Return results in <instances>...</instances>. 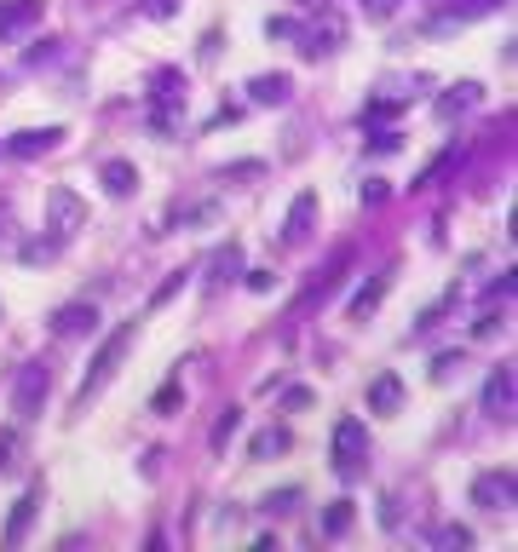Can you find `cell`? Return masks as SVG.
I'll return each mask as SVG.
<instances>
[{
    "label": "cell",
    "mask_w": 518,
    "mask_h": 552,
    "mask_svg": "<svg viewBox=\"0 0 518 552\" xmlns=\"http://www.w3.org/2000/svg\"><path fill=\"white\" fill-rule=\"evenodd\" d=\"M127 345H133V322H121L110 340L98 345V357L87 363V374H81V391H75V403H87V397H98V391L110 386V374L121 368V357H127Z\"/></svg>",
    "instance_id": "obj_1"
},
{
    "label": "cell",
    "mask_w": 518,
    "mask_h": 552,
    "mask_svg": "<svg viewBox=\"0 0 518 552\" xmlns=\"http://www.w3.org/2000/svg\"><path fill=\"white\" fill-rule=\"evenodd\" d=\"M185 69H156V75H150V104H156V110H150V127H156V133H167V127H173V110H185Z\"/></svg>",
    "instance_id": "obj_2"
},
{
    "label": "cell",
    "mask_w": 518,
    "mask_h": 552,
    "mask_svg": "<svg viewBox=\"0 0 518 552\" xmlns=\"http://www.w3.org/2000/svg\"><path fill=\"white\" fill-rule=\"evenodd\" d=\"M47 230H52V242H70L75 230H87V202L75 196L70 184L47 190Z\"/></svg>",
    "instance_id": "obj_3"
},
{
    "label": "cell",
    "mask_w": 518,
    "mask_h": 552,
    "mask_svg": "<svg viewBox=\"0 0 518 552\" xmlns=\"http://www.w3.org/2000/svg\"><path fill=\"white\" fill-rule=\"evenodd\" d=\"M363 449H369V432H363V420H357V414H346V420L334 426V437H329L334 472H340V478H352L357 466H363Z\"/></svg>",
    "instance_id": "obj_4"
},
{
    "label": "cell",
    "mask_w": 518,
    "mask_h": 552,
    "mask_svg": "<svg viewBox=\"0 0 518 552\" xmlns=\"http://www.w3.org/2000/svg\"><path fill=\"white\" fill-rule=\"evenodd\" d=\"M41 403H47V368L24 363L18 368V386H12V409H18V420H35Z\"/></svg>",
    "instance_id": "obj_5"
},
{
    "label": "cell",
    "mask_w": 518,
    "mask_h": 552,
    "mask_svg": "<svg viewBox=\"0 0 518 552\" xmlns=\"http://www.w3.org/2000/svg\"><path fill=\"white\" fill-rule=\"evenodd\" d=\"M472 506L507 512V506H513V472H507V466H501V472H484V478L472 483Z\"/></svg>",
    "instance_id": "obj_6"
},
{
    "label": "cell",
    "mask_w": 518,
    "mask_h": 552,
    "mask_svg": "<svg viewBox=\"0 0 518 552\" xmlns=\"http://www.w3.org/2000/svg\"><path fill=\"white\" fill-rule=\"evenodd\" d=\"M58 138H64V127H24V133H12L6 138V156H47V150H58Z\"/></svg>",
    "instance_id": "obj_7"
},
{
    "label": "cell",
    "mask_w": 518,
    "mask_h": 552,
    "mask_svg": "<svg viewBox=\"0 0 518 552\" xmlns=\"http://www.w3.org/2000/svg\"><path fill=\"white\" fill-rule=\"evenodd\" d=\"M311 219H317V190H300L294 207H288V219H283V242H288V248H300V242L311 236Z\"/></svg>",
    "instance_id": "obj_8"
},
{
    "label": "cell",
    "mask_w": 518,
    "mask_h": 552,
    "mask_svg": "<svg viewBox=\"0 0 518 552\" xmlns=\"http://www.w3.org/2000/svg\"><path fill=\"white\" fill-rule=\"evenodd\" d=\"M35 506H41V483L18 495L12 518H6V529H0V547H24V529H29V518H35Z\"/></svg>",
    "instance_id": "obj_9"
},
{
    "label": "cell",
    "mask_w": 518,
    "mask_h": 552,
    "mask_svg": "<svg viewBox=\"0 0 518 552\" xmlns=\"http://www.w3.org/2000/svg\"><path fill=\"white\" fill-rule=\"evenodd\" d=\"M484 414H495V420H507L513 414V368L501 363L490 374V386H484Z\"/></svg>",
    "instance_id": "obj_10"
},
{
    "label": "cell",
    "mask_w": 518,
    "mask_h": 552,
    "mask_svg": "<svg viewBox=\"0 0 518 552\" xmlns=\"http://www.w3.org/2000/svg\"><path fill=\"white\" fill-rule=\"evenodd\" d=\"M294 35L306 41V46H300V52H306V58H317V52H334L346 29H340V18H317V23H311V29H294Z\"/></svg>",
    "instance_id": "obj_11"
},
{
    "label": "cell",
    "mask_w": 518,
    "mask_h": 552,
    "mask_svg": "<svg viewBox=\"0 0 518 552\" xmlns=\"http://www.w3.org/2000/svg\"><path fill=\"white\" fill-rule=\"evenodd\" d=\"M98 179H104L110 196H133V190H139V167L116 156V161H104V167H98Z\"/></svg>",
    "instance_id": "obj_12"
},
{
    "label": "cell",
    "mask_w": 518,
    "mask_h": 552,
    "mask_svg": "<svg viewBox=\"0 0 518 552\" xmlns=\"http://www.w3.org/2000/svg\"><path fill=\"white\" fill-rule=\"evenodd\" d=\"M98 328V305H64L52 317V334H93Z\"/></svg>",
    "instance_id": "obj_13"
},
{
    "label": "cell",
    "mask_w": 518,
    "mask_h": 552,
    "mask_svg": "<svg viewBox=\"0 0 518 552\" xmlns=\"http://www.w3.org/2000/svg\"><path fill=\"white\" fill-rule=\"evenodd\" d=\"M288 92H294L288 75H254V81H248V98H254V104H288Z\"/></svg>",
    "instance_id": "obj_14"
},
{
    "label": "cell",
    "mask_w": 518,
    "mask_h": 552,
    "mask_svg": "<svg viewBox=\"0 0 518 552\" xmlns=\"http://www.w3.org/2000/svg\"><path fill=\"white\" fill-rule=\"evenodd\" d=\"M386 288H392V271H380L375 282H369V288H357V294H352V305H346V311H352L357 322H363V317H375V305H380V299H386Z\"/></svg>",
    "instance_id": "obj_15"
},
{
    "label": "cell",
    "mask_w": 518,
    "mask_h": 552,
    "mask_svg": "<svg viewBox=\"0 0 518 552\" xmlns=\"http://www.w3.org/2000/svg\"><path fill=\"white\" fill-rule=\"evenodd\" d=\"M398 403H403V380H398V374H380L375 386H369V409H375V414H398Z\"/></svg>",
    "instance_id": "obj_16"
},
{
    "label": "cell",
    "mask_w": 518,
    "mask_h": 552,
    "mask_svg": "<svg viewBox=\"0 0 518 552\" xmlns=\"http://www.w3.org/2000/svg\"><path fill=\"white\" fill-rule=\"evenodd\" d=\"M41 18V0H6L0 6V35H18L24 23H35Z\"/></svg>",
    "instance_id": "obj_17"
},
{
    "label": "cell",
    "mask_w": 518,
    "mask_h": 552,
    "mask_svg": "<svg viewBox=\"0 0 518 552\" xmlns=\"http://www.w3.org/2000/svg\"><path fill=\"white\" fill-rule=\"evenodd\" d=\"M288 449V432H259L254 443H248V455L254 460H271V455H283Z\"/></svg>",
    "instance_id": "obj_18"
},
{
    "label": "cell",
    "mask_w": 518,
    "mask_h": 552,
    "mask_svg": "<svg viewBox=\"0 0 518 552\" xmlns=\"http://www.w3.org/2000/svg\"><path fill=\"white\" fill-rule=\"evenodd\" d=\"M346 529H352V501H334L323 512V535H346Z\"/></svg>",
    "instance_id": "obj_19"
},
{
    "label": "cell",
    "mask_w": 518,
    "mask_h": 552,
    "mask_svg": "<svg viewBox=\"0 0 518 552\" xmlns=\"http://www.w3.org/2000/svg\"><path fill=\"white\" fill-rule=\"evenodd\" d=\"M472 104H478V87H472V81H461V87L449 92L444 104H438V115H455V110H472Z\"/></svg>",
    "instance_id": "obj_20"
},
{
    "label": "cell",
    "mask_w": 518,
    "mask_h": 552,
    "mask_svg": "<svg viewBox=\"0 0 518 552\" xmlns=\"http://www.w3.org/2000/svg\"><path fill=\"white\" fill-rule=\"evenodd\" d=\"M236 432H242V414H236V409H225V414H219V426H213V437H208V443H213V449H225V443H231Z\"/></svg>",
    "instance_id": "obj_21"
},
{
    "label": "cell",
    "mask_w": 518,
    "mask_h": 552,
    "mask_svg": "<svg viewBox=\"0 0 518 552\" xmlns=\"http://www.w3.org/2000/svg\"><path fill=\"white\" fill-rule=\"evenodd\" d=\"M179 403H185V391H179V380H167V386L156 391V403H150V414H173Z\"/></svg>",
    "instance_id": "obj_22"
},
{
    "label": "cell",
    "mask_w": 518,
    "mask_h": 552,
    "mask_svg": "<svg viewBox=\"0 0 518 552\" xmlns=\"http://www.w3.org/2000/svg\"><path fill=\"white\" fill-rule=\"evenodd\" d=\"M432 547H472V535L461 524H444V529H432Z\"/></svg>",
    "instance_id": "obj_23"
},
{
    "label": "cell",
    "mask_w": 518,
    "mask_h": 552,
    "mask_svg": "<svg viewBox=\"0 0 518 552\" xmlns=\"http://www.w3.org/2000/svg\"><path fill=\"white\" fill-rule=\"evenodd\" d=\"M139 12L162 23V18H173V12H179V0H139Z\"/></svg>",
    "instance_id": "obj_24"
},
{
    "label": "cell",
    "mask_w": 518,
    "mask_h": 552,
    "mask_svg": "<svg viewBox=\"0 0 518 552\" xmlns=\"http://www.w3.org/2000/svg\"><path fill=\"white\" fill-rule=\"evenodd\" d=\"M24 259H29V265H47V259H58V242H29Z\"/></svg>",
    "instance_id": "obj_25"
},
{
    "label": "cell",
    "mask_w": 518,
    "mask_h": 552,
    "mask_svg": "<svg viewBox=\"0 0 518 552\" xmlns=\"http://www.w3.org/2000/svg\"><path fill=\"white\" fill-rule=\"evenodd\" d=\"M185 276H190V271H173V276L162 282V288H156V299H150V305H167V299H173L179 288H185Z\"/></svg>",
    "instance_id": "obj_26"
},
{
    "label": "cell",
    "mask_w": 518,
    "mask_h": 552,
    "mask_svg": "<svg viewBox=\"0 0 518 552\" xmlns=\"http://www.w3.org/2000/svg\"><path fill=\"white\" fill-rule=\"evenodd\" d=\"M265 506H271V512H294V506H300V489H277Z\"/></svg>",
    "instance_id": "obj_27"
},
{
    "label": "cell",
    "mask_w": 518,
    "mask_h": 552,
    "mask_svg": "<svg viewBox=\"0 0 518 552\" xmlns=\"http://www.w3.org/2000/svg\"><path fill=\"white\" fill-rule=\"evenodd\" d=\"M398 144H403L398 133H375V138H369V150H375V156H392V150H398Z\"/></svg>",
    "instance_id": "obj_28"
},
{
    "label": "cell",
    "mask_w": 518,
    "mask_h": 552,
    "mask_svg": "<svg viewBox=\"0 0 518 552\" xmlns=\"http://www.w3.org/2000/svg\"><path fill=\"white\" fill-rule=\"evenodd\" d=\"M386 196H392V190H386V179H369V190H363V202H369V207H380Z\"/></svg>",
    "instance_id": "obj_29"
},
{
    "label": "cell",
    "mask_w": 518,
    "mask_h": 552,
    "mask_svg": "<svg viewBox=\"0 0 518 552\" xmlns=\"http://www.w3.org/2000/svg\"><path fill=\"white\" fill-rule=\"evenodd\" d=\"M455 368H461V351H444V357H438V380H449Z\"/></svg>",
    "instance_id": "obj_30"
},
{
    "label": "cell",
    "mask_w": 518,
    "mask_h": 552,
    "mask_svg": "<svg viewBox=\"0 0 518 552\" xmlns=\"http://www.w3.org/2000/svg\"><path fill=\"white\" fill-rule=\"evenodd\" d=\"M271 282H277V276H271V271H248V288H254V294H265Z\"/></svg>",
    "instance_id": "obj_31"
},
{
    "label": "cell",
    "mask_w": 518,
    "mask_h": 552,
    "mask_svg": "<svg viewBox=\"0 0 518 552\" xmlns=\"http://www.w3.org/2000/svg\"><path fill=\"white\" fill-rule=\"evenodd\" d=\"M6 455H12V432H0V466H12Z\"/></svg>",
    "instance_id": "obj_32"
}]
</instances>
